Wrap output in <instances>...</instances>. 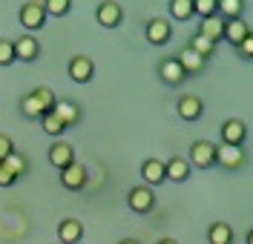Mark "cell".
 I'll list each match as a JSON object with an SVG mask.
<instances>
[{
    "mask_svg": "<svg viewBox=\"0 0 253 244\" xmlns=\"http://www.w3.org/2000/svg\"><path fill=\"white\" fill-rule=\"evenodd\" d=\"M55 101H58V95H55L49 86H38V89H32L29 95L20 98V115H23V118L41 121L46 112H52Z\"/></svg>",
    "mask_w": 253,
    "mask_h": 244,
    "instance_id": "6da1fadb",
    "label": "cell"
},
{
    "mask_svg": "<svg viewBox=\"0 0 253 244\" xmlns=\"http://www.w3.org/2000/svg\"><path fill=\"white\" fill-rule=\"evenodd\" d=\"M95 20L104 26V29H118L124 23V6L115 3V0H104L95 6Z\"/></svg>",
    "mask_w": 253,
    "mask_h": 244,
    "instance_id": "7a4b0ae2",
    "label": "cell"
},
{
    "mask_svg": "<svg viewBox=\"0 0 253 244\" xmlns=\"http://www.w3.org/2000/svg\"><path fill=\"white\" fill-rule=\"evenodd\" d=\"M17 20H20V26H23V29L38 32V29L46 23V9H43V3H38V0L23 3V6H20V12H17Z\"/></svg>",
    "mask_w": 253,
    "mask_h": 244,
    "instance_id": "3957f363",
    "label": "cell"
},
{
    "mask_svg": "<svg viewBox=\"0 0 253 244\" xmlns=\"http://www.w3.org/2000/svg\"><path fill=\"white\" fill-rule=\"evenodd\" d=\"M187 164L190 167H199V170L216 167V144H213V141H193Z\"/></svg>",
    "mask_w": 253,
    "mask_h": 244,
    "instance_id": "277c9868",
    "label": "cell"
},
{
    "mask_svg": "<svg viewBox=\"0 0 253 244\" xmlns=\"http://www.w3.org/2000/svg\"><path fill=\"white\" fill-rule=\"evenodd\" d=\"M216 167L227 170V173H239V170L245 167V152H242V146L216 144Z\"/></svg>",
    "mask_w": 253,
    "mask_h": 244,
    "instance_id": "5b68a950",
    "label": "cell"
},
{
    "mask_svg": "<svg viewBox=\"0 0 253 244\" xmlns=\"http://www.w3.org/2000/svg\"><path fill=\"white\" fill-rule=\"evenodd\" d=\"M144 37H147L153 46H164V43H170V40H173V26H170V20H164V17H153V20H147Z\"/></svg>",
    "mask_w": 253,
    "mask_h": 244,
    "instance_id": "8992f818",
    "label": "cell"
},
{
    "mask_svg": "<svg viewBox=\"0 0 253 244\" xmlns=\"http://www.w3.org/2000/svg\"><path fill=\"white\" fill-rule=\"evenodd\" d=\"M12 49H15V61H23V64H32L41 58V43L35 35H20L17 40H12Z\"/></svg>",
    "mask_w": 253,
    "mask_h": 244,
    "instance_id": "52a82bcc",
    "label": "cell"
},
{
    "mask_svg": "<svg viewBox=\"0 0 253 244\" xmlns=\"http://www.w3.org/2000/svg\"><path fill=\"white\" fill-rule=\"evenodd\" d=\"M66 72H69V78L75 83H89L95 75V64H92V58H86V55H75V58H69Z\"/></svg>",
    "mask_w": 253,
    "mask_h": 244,
    "instance_id": "ba28073f",
    "label": "cell"
},
{
    "mask_svg": "<svg viewBox=\"0 0 253 244\" xmlns=\"http://www.w3.org/2000/svg\"><path fill=\"white\" fill-rule=\"evenodd\" d=\"M52 112L58 115V121H61L66 130H72V127L81 124V106L75 101H69V98H58L55 106H52Z\"/></svg>",
    "mask_w": 253,
    "mask_h": 244,
    "instance_id": "9c48e42d",
    "label": "cell"
},
{
    "mask_svg": "<svg viewBox=\"0 0 253 244\" xmlns=\"http://www.w3.org/2000/svg\"><path fill=\"white\" fill-rule=\"evenodd\" d=\"M126 204H129V210L132 212H150L156 207V193L150 190V187H132L129 193H126Z\"/></svg>",
    "mask_w": 253,
    "mask_h": 244,
    "instance_id": "30bf717a",
    "label": "cell"
},
{
    "mask_svg": "<svg viewBox=\"0 0 253 244\" xmlns=\"http://www.w3.org/2000/svg\"><path fill=\"white\" fill-rule=\"evenodd\" d=\"M245 138H248V127H245V121H239V118H227V121L221 124V144L224 146H242L245 144Z\"/></svg>",
    "mask_w": 253,
    "mask_h": 244,
    "instance_id": "8fae6325",
    "label": "cell"
},
{
    "mask_svg": "<svg viewBox=\"0 0 253 244\" xmlns=\"http://www.w3.org/2000/svg\"><path fill=\"white\" fill-rule=\"evenodd\" d=\"M86 181H89V173H86V167L84 164H69L66 170H61V184L66 190H72V193H78L86 187Z\"/></svg>",
    "mask_w": 253,
    "mask_h": 244,
    "instance_id": "7c38bea8",
    "label": "cell"
},
{
    "mask_svg": "<svg viewBox=\"0 0 253 244\" xmlns=\"http://www.w3.org/2000/svg\"><path fill=\"white\" fill-rule=\"evenodd\" d=\"M158 78H161V83H167V86H181V83L187 81L184 69L178 66L175 58H164V61H158Z\"/></svg>",
    "mask_w": 253,
    "mask_h": 244,
    "instance_id": "4fadbf2b",
    "label": "cell"
},
{
    "mask_svg": "<svg viewBox=\"0 0 253 244\" xmlns=\"http://www.w3.org/2000/svg\"><path fill=\"white\" fill-rule=\"evenodd\" d=\"M49 164L55 170H66L69 164H75V146L69 141H55L49 146Z\"/></svg>",
    "mask_w": 253,
    "mask_h": 244,
    "instance_id": "5bb4252c",
    "label": "cell"
},
{
    "mask_svg": "<svg viewBox=\"0 0 253 244\" xmlns=\"http://www.w3.org/2000/svg\"><path fill=\"white\" fill-rule=\"evenodd\" d=\"M175 112H178L181 121H199L205 115V104H202L199 95H181L178 104H175Z\"/></svg>",
    "mask_w": 253,
    "mask_h": 244,
    "instance_id": "9a60e30c",
    "label": "cell"
},
{
    "mask_svg": "<svg viewBox=\"0 0 253 244\" xmlns=\"http://www.w3.org/2000/svg\"><path fill=\"white\" fill-rule=\"evenodd\" d=\"M175 61H178V66H181V69H184V75H187V78H193V75H202V72L207 69V61H205V58H199V55H196L190 46H181V52L175 55Z\"/></svg>",
    "mask_w": 253,
    "mask_h": 244,
    "instance_id": "2e32d148",
    "label": "cell"
},
{
    "mask_svg": "<svg viewBox=\"0 0 253 244\" xmlns=\"http://www.w3.org/2000/svg\"><path fill=\"white\" fill-rule=\"evenodd\" d=\"M251 35V26L242 20V17H233V20H224V32H221V40H227L230 46L236 49L245 37Z\"/></svg>",
    "mask_w": 253,
    "mask_h": 244,
    "instance_id": "e0dca14e",
    "label": "cell"
},
{
    "mask_svg": "<svg viewBox=\"0 0 253 244\" xmlns=\"http://www.w3.org/2000/svg\"><path fill=\"white\" fill-rule=\"evenodd\" d=\"M221 32H224V20H221L219 15L213 17H202V23H199V37H205V40H210L213 46L221 40Z\"/></svg>",
    "mask_w": 253,
    "mask_h": 244,
    "instance_id": "ac0fdd59",
    "label": "cell"
},
{
    "mask_svg": "<svg viewBox=\"0 0 253 244\" xmlns=\"http://www.w3.org/2000/svg\"><path fill=\"white\" fill-rule=\"evenodd\" d=\"M84 239V224L78 218H63L58 224V242L61 244H78Z\"/></svg>",
    "mask_w": 253,
    "mask_h": 244,
    "instance_id": "d6986e66",
    "label": "cell"
},
{
    "mask_svg": "<svg viewBox=\"0 0 253 244\" xmlns=\"http://www.w3.org/2000/svg\"><path fill=\"white\" fill-rule=\"evenodd\" d=\"M164 178L175 181V184H184V181L190 178V164L184 161V158H170V161L164 164Z\"/></svg>",
    "mask_w": 253,
    "mask_h": 244,
    "instance_id": "ffe728a7",
    "label": "cell"
},
{
    "mask_svg": "<svg viewBox=\"0 0 253 244\" xmlns=\"http://www.w3.org/2000/svg\"><path fill=\"white\" fill-rule=\"evenodd\" d=\"M207 242L210 244H233V227L227 221H213L207 227Z\"/></svg>",
    "mask_w": 253,
    "mask_h": 244,
    "instance_id": "44dd1931",
    "label": "cell"
},
{
    "mask_svg": "<svg viewBox=\"0 0 253 244\" xmlns=\"http://www.w3.org/2000/svg\"><path fill=\"white\" fill-rule=\"evenodd\" d=\"M141 178L147 184H164V161L158 158H147L141 164Z\"/></svg>",
    "mask_w": 253,
    "mask_h": 244,
    "instance_id": "7402d4cb",
    "label": "cell"
},
{
    "mask_svg": "<svg viewBox=\"0 0 253 244\" xmlns=\"http://www.w3.org/2000/svg\"><path fill=\"white\" fill-rule=\"evenodd\" d=\"M6 167H9V173H12V175H15V178H23V175H26V173H29V161H26V155H23V152H12V155H9V158H6Z\"/></svg>",
    "mask_w": 253,
    "mask_h": 244,
    "instance_id": "603a6c76",
    "label": "cell"
},
{
    "mask_svg": "<svg viewBox=\"0 0 253 244\" xmlns=\"http://www.w3.org/2000/svg\"><path fill=\"white\" fill-rule=\"evenodd\" d=\"M167 9H170L173 20H181V23H184V20L193 17V0H170Z\"/></svg>",
    "mask_w": 253,
    "mask_h": 244,
    "instance_id": "cb8c5ba5",
    "label": "cell"
},
{
    "mask_svg": "<svg viewBox=\"0 0 253 244\" xmlns=\"http://www.w3.org/2000/svg\"><path fill=\"white\" fill-rule=\"evenodd\" d=\"M187 46L193 49V52H196L199 58H205V61H210V58L216 55V46H213L210 40H205V37H199V35H193V37H190Z\"/></svg>",
    "mask_w": 253,
    "mask_h": 244,
    "instance_id": "d4e9b609",
    "label": "cell"
},
{
    "mask_svg": "<svg viewBox=\"0 0 253 244\" xmlns=\"http://www.w3.org/2000/svg\"><path fill=\"white\" fill-rule=\"evenodd\" d=\"M41 127H43V132H46V135H63V132H66V127L58 121V115H55V112L43 115V118H41Z\"/></svg>",
    "mask_w": 253,
    "mask_h": 244,
    "instance_id": "484cf974",
    "label": "cell"
},
{
    "mask_svg": "<svg viewBox=\"0 0 253 244\" xmlns=\"http://www.w3.org/2000/svg\"><path fill=\"white\" fill-rule=\"evenodd\" d=\"M43 9H46V15L63 17L69 9H72V0H46V3H43Z\"/></svg>",
    "mask_w": 253,
    "mask_h": 244,
    "instance_id": "4316f807",
    "label": "cell"
},
{
    "mask_svg": "<svg viewBox=\"0 0 253 244\" xmlns=\"http://www.w3.org/2000/svg\"><path fill=\"white\" fill-rule=\"evenodd\" d=\"M193 15L213 17L216 15V0H193Z\"/></svg>",
    "mask_w": 253,
    "mask_h": 244,
    "instance_id": "83f0119b",
    "label": "cell"
},
{
    "mask_svg": "<svg viewBox=\"0 0 253 244\" xmlns=\"http://www.w3.org/2000/svg\"><path fill=\"white\" fill-rule=\"evenodd\" d=\"M15 64V49H12V40L0 37V66H12Z\"/></svg>",
    "mask_w": 253,
    "mask_h": 244,
    "instance_id": "f1b7e54d",
    "label": "cell"
},
{
    "mask_svg": "<svg viewBox=\"0 0 253 244\" xmlns=\"http://www.w3.org/2000/svg\"><path fill=\"white\" fill-rule=\"evenodd\" d=\"M236 52H239V58H242V61H251V58H253V32L248 35L242 43H239Z\"/></svg>",
    "mask_w": 253,
    "mask_h": 244,
    "instance_id": "f546056e",
    "label": "cell"
},
{
    "mask_svg": "<svg viewBox=\"0 0 253 244\" xmlns=\"http://www.w3.org/2000/svg\"><path fill=\"white\" fill-rule=\"evenodd\" d=\"M12 152H15V144H12V138H9V135H3V132H0V164L6 161V158H9V155H12Z\"/></svg>",
    "mask_w": 253,
    "mask_h": 244,
    "instance_id": "4dcf8cb0",
    "label": "cell"
},
{
    "mask_svg": "<svg viewBox=\"0 0 253 244\" xmlns=\"http://www.w3.org/2000/svg\"><path fill=\"white\" fill-rule=\"evenodd\" d=\"M12 184H17V178L9 173L6 164H0V187H12Z\"/></svg>",
    "mask_w": 253,
    "mask_h": 244,
    "instance_id": "1f68e13d",
    "label": "cell"
},
{
    "mask_svg": "<svg viewBox=\"0 0 253 244\" xmlns=\"http://www.w3.org/2000/svg\"><path fill=\"white\" fill-rule=\"evenodd\" d=\"M156 244H178L175 239H161V242H156Z\"/></svg>",
    "mask_w": 253,
    "mask_h": 244,
    "instance_id": "d6a6232c",
    "label": "cell"
},
{
    "mask_svg": "<svg viewBox=\"0 0 253 244\" xmlns=\"http://www.w3.org/2000/svg\"><path fill=\"white\" fill-rule=\"evenodd\" d=\"M118 244H141V242H135V239H124V242H118Z\"/></svg>",
    "mask_w": 253,
    "mask_h": 244,
    "instance_id": "836d02e7",
    "label": "cell"
},
{
    "mask_svg": "<svg viewBox=\"0 0 253 244\" xmlns=\"http://www.w3.org/2000/svg\"><path fill=\"white\" fill-rule=\"evenodd\" d=\"M58 244H61V242H58Z\"/></svg>",
    "mask_w": 253,
    "mask_h": 244,
    "instance_id": "e575fe53",
    "label": "cell"
}]
</instances>
